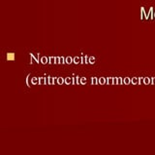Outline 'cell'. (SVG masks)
<instances>
[{"label": "cell", "mask_w": 155, "mask_h": 155, "mask_svg": "<svg viewBox=\"0 0 155 155\" xmlns=\"http://www.w3.org/2000/svg\"><path fill=\"white\" fill-rule=\"evenodd\" d=\"M40 62H42V64H44V65H46V64H48V62H48V59L47 57H42Z\"/></svg>", "instance_id": "1"}, {"label": "cell", "mask_w": 155, "mask_h": 155, "mask_svg": "<svg viewBox=\"0 0 155 155\" xmlns=\"http://www.w3.org/2000/svg\"><path fill=\"white\" fill-rule=\"evenodd\" d=\"M66 84H73V77H67L65 79Z\"/></svg>", "instance_id": "2"}, {"label": "cell", "mask_w": 155, "mask_h": 155, "mask_svg": "<svg viewBox=\"0 0 155 155\" xmlns=\"http://www.w3.org/2000/svg\"><path fill=\"white\" fill-rule=\"evenodd\" d=\"M64 82H65V80L63 79L62 77H58V78H57V83L59 84V85H62L63 83H64Z\"/></svg>", "instance_id": "3"}, {"label": "cell", "mask_w": 155, "mask_h": 155, "mask_svg": "<svg viewBox=\"0 0 155 155\" xmlns=\"http://www.w3.org/2000/svg\"><path fill=\"white\" fill-rule=\"evenodd\" d=\"M118 84V77H113V85Z\"/></svg>", "instance_id": "4"}, {"label": "cell", "mask_w": 155, "mask_h": 155, "mask_svg": "<svg viewBox=\"0 0 155 155\" xmlns=\"http://www.w3.org/2000/svg\"><path fill=\"white\" fill-rule=\"evenodd\" d=\"M106 81H107V80L104 78V77H101V78L98 80V83H99V84H104Z\"/></svg>", "instance_id": "5"}, {"label": "cell", "mask_w": 155, "mask_h": 155, "mask_svg": "<svg viewBox=\"0 0 155 155\" xmlns=\"http://www.w3.org/2000/svg\"><path fill=\"white\" fill-rule=\"evenodd\" d=\"M53 83H54V78H52V77H48V84L52 85Z\"/></svg>", "instance_id": "6"}, {"label": "cell", "mask_w": 155, "mask_h": 155, "mask_svg": "<svg viewBox=\"0 0 155 155\" xmlns=\"http://www.w3.org/2000/svg\"><path fill=\"white\" fill-rule=\"evenodd\" d=\"M65 61H66V64H71V62H72L73 59H72L71 57H67Z\"/></svg>", "instance_id": "7"}, {"label": "cell", "mask_w": 155, "mask_h": 155, "mask_svg": "<svg viewBox=\"0 0 155 155\" xmlns=\"http://www.w3.org/2000/svg\"><path fill=\"white\" fill-rule=\"evenodd\" d=\"M91 81H92V84H93V85H96V84H97V82H98V81H97V78H96V77H92V78H91Z\"/></svg>", "instance_id": "8"}, {"label": "cell", "mask_w": 155, "mask_h": 155, "mask_svg": "<svg viewBox=\"0 0 155 155\" xmlns=\"http://www.w3.org/2000/svg\"><path fill=\"white\" fill-rule=\"evenodd\" d=\"M80 60H81L80 58H77V57H76V58H74V60H73V61H74L73 62H75V64H79V62H81Z\"/></svg>", "instance_id": "9"}, {"label": "cell", "mask_w": 155, "mask_h": 155, "mask_svg": "<svg viewBox=\"0 0 155 155\" xmlns=\"http://www.w3.org/2000/svg\"><path fill=\"white\" fill-rule=\"evenodd\" d=\"M39 83V78H32V84H35V83Z\"/></svg>", "instance_id": "10"}, {"label": "cell", "mask_w": 155, "mask_h": 155, "mask_svg": "<svg viewBox=\"0 0 155 155\" xmlns=\"http://www.w3.org/2000/svg\"><path fill=\"white\" fill-rule=\"evenodd\" d=\"M95 61V59H94V58H90V59H89V61H88V62H89V64H94V62Z\"/></svg>", "instance_id": "11"}, {"label": "cell", "mask_w": 155, "mask_h": 155, "mask_svg": "<svg viewBox=\"0 0 155 155\" xmlns=\"http://www.w3.org/2000/svg\"><path fill=\"white\" fill-rule=\"evenodd\" d=\"M48 60L51 61V62H50L51 64H52V62H54V64H55V62H54V61H55V58H52V57H51V58H50V59H48Z\"/></svg>", "instance_id": "12"}, {"label": "cell", "mask_w": 155, "mask_h": 155, "mask_svg": "<svg viewBox=\"0 0 155 155\" xmlns=\"http://www.w3.org/2000/svg\"><path fill=\"white\" fill-rule=\"evenodd\" d=\"M64 58H63V57H61L60 58V64H61V62H62V64H65V62H64Z\"/></svg>", "instance_id": "13"}, {"label": "cell", "mask_w": 155, "mask_h": 155, "mask_svg": "<svg viewBox=\"0 0 155 155\" xmlns=\"http://www.w3.org/2000/svg\"><path fill=\"white\" fill-rule=\"evenodd\" d=\"M29 77H30V75H28V76H27V78H26V82H27V85H28V86H30V84H29Z\"/></svg>", "instance_id": "14"}, {"label": "cell", "mask_w": 155, "mask_h": 155, "mask_svg": "<svg viewBox=\"0 0 155 155\" xmlns=\"http://www.w3.org/2000/svg\"><path fill=\"white\" fill-rule=\"evenodd\" d=\"M122 83V79L120 78V77H118V84H121Z\"/></svg>", "instance_id": "15"}, {"label": "cell", "mask_w": 155, "mask_h": 155, "mask_svg": "<svg viewBox=\"0 0 155 155\" xmlns=\"http://www.w3.org/2000/svg\"><path fill=\"white\" fill-rule=\"evenodd\" d=\"M129 81H130L129 78H125V79H124V82H125V83H129Z\"/></svg>", "instance_id": "16"}, {"label": "cell", "mask_w": 155, "mask_h": 155, "mask_svg": "<svg viewBox=\"0 0 155 155\" xmlns=\"http://www.w3.org/2000/svg\"><path fill=\"white\" fill-rule=\"evenodd\" d=\"M81 83H85V82H86V79H85V78H84H84H81Z\"/></svg>", "instance_id": "17"}]
</instances>
